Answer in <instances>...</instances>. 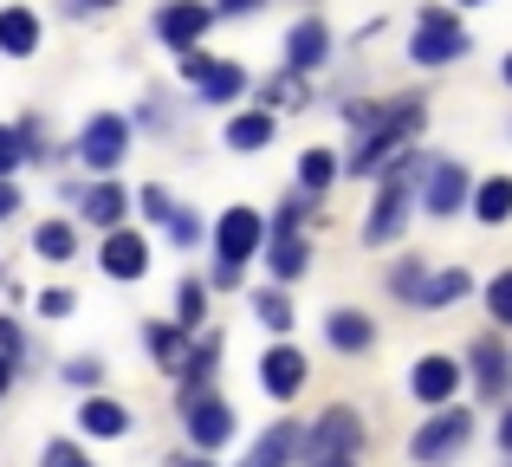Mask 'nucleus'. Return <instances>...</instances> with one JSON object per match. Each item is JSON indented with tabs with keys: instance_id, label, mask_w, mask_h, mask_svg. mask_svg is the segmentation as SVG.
<instances>
[{
	"instance_id": "1",
	"label": "nucleus",
	"mask_w": 512,
	"mask_h": 467,
	"mask_svg": "<svg viewBox=\"0 0 512 467\" xmlns=\"http://www.w3.org/2000/svg\"><path fill=\"white\" fill-rule=\"evenodd\" d=\"M344 124H357V150H350V176H370V169H383L389 156L402 150V143L422 130V104L402 98V104H344Z\"/></svg>"
},
{
	"instance_id": "2",
	"label": "nucleus",
	"mask_w": 512,
	"mask_h": 467,
	"mask_svg": "<svg viewBox=\"0 0 512 467\" xmlns=\"http://www.w3.org/2000/svg\"><path fill=\"white\" fill-rule=\"evenodd\" d=\"M467 52V26L454 20L448 7H428L422 20H415V39H409V59L415 65H448Z\"/></svg>"
},
{
	"instance_id": "3",
	"label": "nucleus",
	"mask_w": 512,
	"mask_h": 467,
	"mask_svg": "<svg viewBox=\"0 0 512 467\" xmlns=\"http://www.w3.org/2000/svg\"><path fill=\"white\" fill-rule=\"evenodd\" d=\"M357 442H363V422L350 416V409H325V416H318V429L305 435V461L312 467H325V461H350L357 455Z\"/></svg>"
},
{
	"instance_id": "4",
	"label": "nucleus",
	"mask_w": 512,
	"mask_h": 467,
	"mask_svg": "<svg viewBox=\"0 0 512 467\" xmlns=\"http://www.w3.org/2000/svg\"><path fill=\"white\" fill-rule=\"evenodd\" d=\"M253 247H260V215L253 208H227L221 215V286H234L240 279V260H253Z\"/></svg>"
},
{
	"instance_id": "5",
	"label": "nucleus",
	"mask_w": 512,
	"mask_h": 467,
	"mask_svg": "<svg viewBox=\"0 0 512 467\" xmlns=\"http://www.w3.org/2000/svg\"><path fill=\"white\" fill-rule=\"evenodd\" d=\"M467 435H474V416H467V409H448V416H435V422H428V429H415V461H428V467H435V461H448V455H461V448H467Z\"/></svg>"
},
{
	"instance_id": "6",
	"label": "nucleus",
	"mask_w": 512,
	"mask_h": 467,
	"mask_svg": "<svg viewBox=\"0 0 512 467\" xmlns=\"http://www.w3.org/2000/svg\"><path fill=\"white\" fill-rule=\"evenodd\" d=\"M124 150H130V124L124 117H91L85 124V137H78V156H85V169H117L124 163Z\"/></svg>"
},
{
	"instance_id": "7",
	"label": "nucleus",
	"mask_w": 512,
	"mask_h": 467,
	"mask_svg": "<svg viewBox=\"0 0 512 467\" xmlns=\"http://www.w3.org/2000/svg\"><path fill=\"white\" fill-rule=\"evenodd\" d=\"M182 422H188V435H195L201 448H221L227 435H234L227 403H221V396H208V390H188V396H182Z\"/></svg>"
},
{
	"instance_id": "8",
	"label": "nucleus",
	"mask_w": 512,
	"mask_h": 467,
	"mask_svg": "<svg viewBox=\"0 0 512 467\" xmlns=\"http://www.w3.org/2000/svg\"><path fill=\"white\" fill-rule=\"evenodd\" d=\"M208 20H214V13H208V7H195V0H169V7L156 13V33H163L169 46L195 52V39L208 33Z\"/></svg>"
},
{
	"instance_id": "9",
	"label": "nucleus",
	"mask_w": 512,
	"mask_h": 467,
	"mask_svg": "<svg viewBox=\"0 0 512 467\" xmlns=\"http://www.w3.org/2000/svg\"><path fill=\"white\" fill-rule=\"evenodd\" d=\"M402 221H409V163H402V176L383 182V195H376V215H370V240H396Z\"/></svg>"
},
{
	"instance_id": "10",
	"label": "nucleus",
	"mask_w": 512,
	"mask_h": 467,
	"mask_svg": "<svg viewBox=\"0 0 512 467\" xmlns=\"http://www.w3.org/2000/svg\"><path fill=\"white\" fill-rule=\"evenodd\" d=\"M98 260H104L111 279H143V273H150V247H143V234H130V228H117L111 240H104Z\"/></svg>"
},
{
	"instance_id": "11",
	"label": "nucleus",
	"mask_w": 512,
	"mask_h": 467,
	"mask_svg": "<svg viewBox=\"0 0 512 467\" xmlns=\"http://www.w3.org/2000/svg\"><path fill=\"white\" fill-rule=\"evenodd\" d=\"M454 383H461V364H454V357H422L415 377H409V390H415V403H448Z\"/></svg>"
},
{
	"instance_id": "12",
	"label": "nucleus",
	"mask_w": 512,
	"mask_h": 467,
	"mask_svg": "<svg viewBox=\"0 0 512 467\" xmlns=\"http://www.w3.org/2000/svg\"><path fill=\"white\" fill-rule=\"evenodd\" d=\"M454 208H467V169L435 163L428 169V215H454Z\"/></svg>"
},
{
	"instance_id": "13",
	"label": "nucleus",
	"mask_w": 512,
	"mask_h": 467,
	"mask_svg": "<svg viewBox=\"0 0 512 467\" xmlns=\"http://www.w3.org/2000/svg\"><path fill=\"white\" fill-rule=\"evenodd\" d=\"M325 46H331L325 20H299L286 33V65H292V72H312V65H325Z\"/></svg>"
},
{
	"instance_id": "14",
	"label": "nucleus",
	"mask_w": 512,
	"mask_h": 467,
	"mask_svg": "<svg viewBox=\"0 0 512 467\" xmlns=\"http://www.w3.org/2000/svg\"><path fill=\"white\" fill-rule=\"evenodd\" d=\"M260 383L273 396H299V383H305V357L292 351V344H273L266 351V364H260Z\"/></svg>"
},
{
	"instance_id": "15",
	"label": "nucleus",
	"mask_w": 512,
	"mask_h": 467,
	"mask_svg": "<svg viewBox=\"0 0 512 467\" xmlns=\"http://www.w3.org/2000/svg\"><path fill=\"white\" fill-rule=\"evenodd\" d=\"M0 52H7V59L39 52V13H26V7H7V13H0Z\"/></svg>"
},
{
	"instance_id": "16",
	"label": "nucleus",
	"mask_w": 512,
	"mask_h": 467,
	"mask_svg": "<svg viewBox=\"0 0 512 467\" xmlns=\"http://www.w3.org/2000/svg\"><path fill=\"white\" fill-rule=\"evenodd\" d=\"M292 455H299V429H292V422H279V429H266L260 442H253L247 467H286Z\"/></svg>"
},
{
	"instance_id": "17",
	"label": "nucleus",
	"mask_w": 512,
	"mask_h": 467,
	"mask_svg": "<svg viewBox=\"0 0 512 467\" xmlns=\"http://www.w3.org/2000/svg\"><path fill=\"white\" fill-rule=\"evenodd\" d=\"M474 215L500 228V221L512 215V176H493V182H480V195H474Z\"/></svg>"
},
{
	"instance_id": "18",
	"label": "nucleus",
	"mask_w": 512,
	"mask_h": 467,
	"mask_svg": "<svg viewBox=\"0 0 512 467\" xmlns=\"http://www.w3.org/2000/svg\"><path fill=\"white\" fill-rule=\"evenodd\" d=\"M467 286H474V279H467L461 273V266H448V273H435V279H422V286H415V299H422V305H454V299H461V292Z\"/></svg>"
},
{
	"instance_id": "19",
	"label": "nucleus",
	"mask_w": 512,
	"mask_h": 467,
	"mask_svg": "<svg viewBox=\"0 0 512 467\" xmlns=\"http://www.w3.org/2000/svg\"><path fill=\"white\" fill-rule=\"evenodd\" d=\"M266 137H273V117H266V111H247V117L227 124V150H260Z\"/></svg>"
},
{
	"instance_id": "20",
	"label": "nucleus",
	"mask_w": 512,
	"mask_h": 467,
	"mask_svg": "<svg viewBox=\"0 0 512 467\" xmlns=\"http://www.w3.org/2000/svg\"><path fill=\"white\" fill-rule=\"evenodd\" d=\"M124 189H111V182H98V189H91V202H85V215L91 221H98V228H111L117 234V221H124Z\"/></svg>"
},
{
	"instance_id": "21",
	"label": "nucleus",
	"mask_w": 512,
	"mask_h": 467,
	"mask_svg": "<svg viewBox=\"0 0 512 467\" xmlns=\"http://www.w3.org/2000/svg\"><path fill=\"white\" fill-rule=\"evenodd\" d=\"M474 364H480V370H474V377H480V390H487V396H500V390H506V351L487 338V344H474Z\"/></svg>"
},
{
	"instance_id": "22",
	"label": "nucleus",
	"mask_w": 512,
	"mask_h": 467,
	"mask_svg": "<svg viewBox=\"0 0 512 467\" xmlns=\"http://www.w3.org/2000/svg\"><path fill=\"white\" fill-rule=\"evenodd\" d=\"M78 422H85L91 435H124V429H130V416H124L117 403H104V396H91V403L78 409Z\"/></svg>"
},
{
	"instance_id": "23",
	"label": "nucleus",
	"mask_w": 512,
	"mask_h": 467,
	"mask_svg": "<svg viewBox=\"0 0 512 467\" xmlns=\"http://www.w3.org/2000/svg\"><path fill=\"white\" fill-rule=\"evenodd\" d=\"M299 273H305V240L292 228H279V240H273V279H299Z\"/></svg>"
},
{
	"instance_id": "24",
	"label": "nucleus",
	"mask_w": 512,
	"mask_h": 467,
	"mask_svg": "<svg viewBox=\"0 0 512 467\" xmlns=\"http://www.w3.org/2000/svg\"><path fill=\"white\" fill-rule=\"evenodd\" d=\"M143 344H150V351L163 357V370H182V364H188V344H182V331H169V325H143Z\"/></svg>"
},
{
	"instance_id": "25",
	"label": "nucleus",
	"mask_w": 512,
	"mask_h": 467,
	"mask_svg": "<svg viewBox=\"0 0 512 467\" xmlns=\"http://www.w3.org/2000/svg\"><path fill=\"white\" fill-rule=\"evenodd\" d=\"M331 344H338V351H363V344H370V318L363 312H331Z\"/></svg>"
},
{
	"instance_id": "26",
	"label": "nucleus",
	"mask_w": 512,
	"mask_h": 467,
	"mask_svg": "<svg viewBox=\"0 0 512 467\" xmlns=\"http://www.w3.org/2000/svg\"><path fill=\"white\" fill-rule=\"evenodd\" d=\"M331 176H338V156H331V150H305V163H299V182H305V195L331 189Z\"/></svg>"
},
{
	"instance_id": "27",
	"label": "nucleus",
	"mask_w": 512,
	"mask_h": 467,
	"mask_svg": "<svg viewBox=\"0 0 512 467\" xmlns=\"http://www.w3.org/2000/svg\"><path fill=\"white\" fill-rule=\"evenodd\" d=\"M240 85H247V78H240V65H208V78H201V98H208V104H227Z\"/></svg>"
},
{
	"instance_id": "28",
	"label": "nucleus",
	"mask_w": 512,
	"mask_h": 467,
	"mask_svg": "<svg viewBox=\"0 0 512 467\" xmlns=\"http://www.w3.org/2000/svg\"><path fill=\"white\" fill-rule=\"evenodd\" d=\"M33 247L46 253V260H72V228H65V221H46V228L33 234Z\"/></svg>"
},
{
	"instance_id": "29",
	"label": "nucleus",
	"mask_w": 512,
	"mask_h": 467,
	"mask_svg": "<svg viewBox=\"0 0 512 467\" xmlns=\"http://www.w3.org/2000/svg\"><path fill=\"white\" fill-rule=\"evenodd\" d=\"M253 312H260L273 331H286V325H292V305L279 299V292H260V299H253Z\"/></svg>"
},
{
	"instance_id": "30",
	"label": "nucleus",
	"mask_w": 512,
	"mask_h": 467,
	"mask_svg": "<svg viewBox=\"0 0 512 467\" xmlns=\"http://www.w3.org/2000/svg\"><path fill=\"white\" fill-rule=\"evenodd\" d=\"M201 312H208V286H201V279H182V325H195Z\"/></svg>"
},
{
	"instance_id": "31",
	"label": "nucleus",
	"mask_w": 512,
	"mask_h": 467,
	"mask_svg": "<svg viewBox=\"0 0 512 467\" xmlns=\"http://www.w3.org/2000/svg\"><path fill=\"white\" fill-rule=\"evenodd\" d=\"M487 305H493V318H500V325H512V273H500L487 286Z\"/></svg>"
},
{
	"instance_id": "32",
	"label": "nucleus",
	"mask_w": 512,
	"mask_h": 467,
	"mask_svg": "<svg viewBox=\"0 0 512 467\" xmlns=\"http://www.w3.org/2000/svg\"><path fill=\"white\" fill-rule=\"evenodd\" d=\"M39 467H91V461H85V455H78V448H72V442H52V448H46V455H39Z\"/></svg>"
},
{
	"instance_id": "33",
	"label": "nucleus",
	"mask_w": 512,
	"mask_h": 467,
	"mask_svg": "<svg viewBox=\"0 0 512 467\" xmlns=\"http://www.w3.org/2000/svg\"><path fill=\"white\" fill-rule=\"evenodd\" d=\"M20 156H26V150H20V130H7V124H0V182H7V169L20 163Z\"/></svg>"
},
{
	"instance_id": "34",
	"label": "nucleus",
	"mask_w": 512,
	"mask_h": 467,
	"mask_svg": "<svg viewBox=\"0 0 512 467\" xmlns=\"http://www.w3.org/2000/svg\"><path fill=\"white\" fill-rule=\"evenodd\" d=\"M389 286H396V292H415V286H422V260H402L396 273H389Z\"/></svg>"
},
{
	"instance_id": "35",
	"label": "nucleus",
	"mask_w": 512,
	"mask_h": 467,
	"mask_svg": "<svg viewBox=\"0 0 512 467\" xmlns=\"http://www.w3.org/2000/svg\"><path fill=\"white\" fill-rule=\"evenodd\" d=\"M169 234L182 240V247H195V240H201V221L195 215H169Z\"/></svg>"
},
{
	"instance_id": "36",
	"label": "nucleus",
	"mask_w": 512,
	"mask_h": 467,
	"mask_svg": "<svg viewBox=\"0 0 512 467\" xmlns=\"http://www.w3.org/2000/svg\"><path fill=\"white\" fill-rule=\"evenodd\" d=\"M266 98H273V104H305V85H292V78H279V85H266Z\"/></svg>"
},
{
	"instance_id": "37",
	"label": "nucleus",
	"mask_w": 512,
	"mask_h": 467,
	"mask_svg": "<svg viewBox=\"0 0 512 467\" xmlns=\"http://www.w3.org/2000/svg\"><path fill=\"white\" fill-rule=\"evenodd\" d=\"M143 215L169 221V215H175V208H169V195H163V189H143Z\"/></svg>"
},
{
	"instance_id": "38",
	"label": "nucleus",
	"mask_w": 512,
	"mask_h": 467,
	"mask_svg": "<svg viewBox=\"0 0 512 467\" xmlns=\"http://www.w3.org/2000/svg\"><path fill=\"white\" fill-rule=\"evenodd\" d=\"M39 312H46V318H65V312H72V292H46V299H39Z\"/></svg>"
},
{
	"instance_id": "39",
	"label": "nucleus",
	"mask_w": 512,
	"mask_h": 467,
	"mask_svg": "<svg viewBox=\"0 0 512 467\" xmlns=\"http://www.w3.org/2000/svg\"><path fill=\"white\" fill-rule=\"evenodd\" d=\"M182 78H208V52H182Z\"/></svg>"
},
{
	"instance_id": "40",
	"label": "nucleus",
	"mask_w": 512,
	"mask_h": 467,
	"mask_svg": "<svg viewBox=\"0 0 512 467\" xmlns=\"http://www.w3.org/2000/svg\"><path fill=\"white\" fill-rule=\"evenodd\" d=\"M65 377H72V383H98V364H91V357H85V364H65Z\"/></svg>"
},
{
	"instance_id": "41",
	"label": "nucleus",
	"mask_w": 512,
	"mask_h": 467,
	"mask_svg": "<svg viewBox=\"0 0 512 467\" xmlns=\"http://www.w3.org/2000/svg\"><path fill=\"white\" fill-rule=\"evenodd\" d=\"M13 351H20V331H13L7 318H0V357H13Z\"/></svg>"
},
{
	"instance_id": "42",
	"label": "nucleus",
	"mask_w": 512,
	"mask_h": 467,
	"mask_svg": "<svg viewBox=\"0 0 512 467\" xmlns=\"http://www.w3.org/2000/svg\"><path fill=\"white\" fill-rule=\"evenodd\" d=\"M20 208V195H13V182H0V215H13Z\"/></svg>"
},
{
	"instance_id": "43",
	"label": "nucleus",
	"mask_w": 512,
	"mask_h": 467,
	"mask_svg": "<svg viewBox=\"0 0 512 467\" xmlns=\"http://www.w3.org/2000/svg\"><path fill=\"white\" fill-rule=\"evenodd\" d=\"M260 0H221V13H253Z\"/></svg>"
},
{
	"instance_id": "44",
	"label": "nucleus",
	"mask_w": 512,
	"mask_h": 467,
	"mask_svg": "<svg viewBox=\"0 0 512 467\" xmlns=\"http://www.w3.org/2000/svg\"><path fill=\"white\" fill-rule=\"evenodd\" d=\"M500 448H512V409L500 416Z\"/></svg>"
},
{
	"instance_id": "45",
	"label": "nucleus",
	"mask_w": 512,
	"mask_h": 467,
	"mask_svg": "<svg viewBox=\"0 0 512 467\" xmlns=\"http://www.w3.org/2000/svg\"><path fill=\"white\" fill-rule=\"evenodd\" d=\"M7 377H13V364H7V357H0V390H7Z\"/></svg>"
},
{
	"instance_id": "46",
	"label": "nucleus",
	"mask_w": 512,
	"mask_h": 467,
	"mask_svg": "<svg viewBox=\"0 0 512 467\" xmlns=\"http://www.w3.org/2000/svg\"><path fill=\"white\" fill-rule=\"evenodd\" d=\"M91 7H117V0H91Z\"/></svg>"
},
{
	"instance_id": "47",
	"label": "nucleus",
	"mask_w": 512,
	"mask_h": 467,
	"mask_svg": "<svg viewBox=\"0 0 512 467\" xmlns=\"http://www.w3.org/2000/svg\"><path fill=\"white\" fill-rule=\"evenodd\" d=\"M506 85H512V59H506Z\"/></svg>"
},
{
	"instance_id": "48",
	"label": "nucleus",
	"mask_w": 512,
	"mask_h": 467,
	"mask_svg": "<svg viewBox=\"0 0 512 467\" xmlns=\"http://www.w3.org/2000/svg\"><path fill=\"white\" fill-rule=\"evenodd\" d=\"M325 467H350V461H325Z\"/></svg>"
},
{
	"instance_id": "49",
	"label": "nucleus",
	"mask_w": 512,
	"mask_h": 467,
	"mask_svg": "<svg viewBox=\"0 0 512 467\" xmlns=\"http://www.w3.org/2000/svg\"><path fill=\"white\" fill-rule=\"evenodd\" d=\"M195 467H201V461H195Z\"/></svg>"
}]
</instances>
